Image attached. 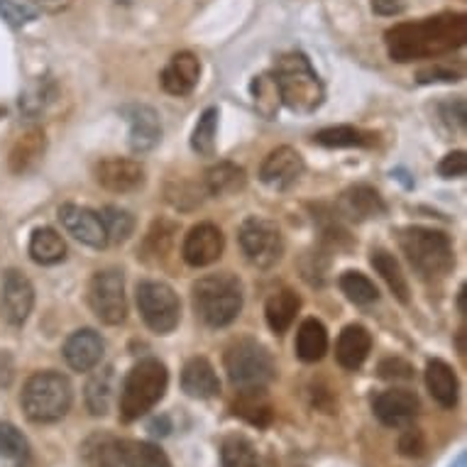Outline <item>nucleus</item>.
Here are the masks:
<instances>
[{
  "label": "nucleus",
  "instance_id": "nucleus-1",
  "mask_svg": "<svg viewBox=\"0 0 467 467\" xmlns=\"http://www.w3.org/2000/svg\"><path fill=\"white\" fill-rule=\"evenodd\" d=\"M467 42L465 13H438L414 23H399L384 32L387 54L399 64L438 59Z\"/></svg>",
  "mask_w": 467,
  "mask_h": 467
},
{
  "label": "nucleus",
  "instance_id": "nucleus-2",
  "mask_svg": "<svg viewBox=\"0 0 467 467\" xmlns=\"http://www.w3.org/2000/svg\"><path fill=\"white\" fill-rule=\"evenodd\" d=\"M279 86V99L291 113L311 115L326 100V86L304 52H284L276 57L272 69Z\"/></svg>",
  "mask_w": 467,
  "mask_h": 467
},
{
  "label": "nucleus",
  "instance_id": "nucleus-3",
  "mask_svg": "<svg viewBox=\"0 0 467 467\" xmlns=\"http://www.w3.org/2000/svg\"><path fill=\"white\" fill-rule=\"evenodd\" d=\"M193 311L208 328H225L243 311V282L230 272L208 275L192 286Z\"/></svg>",
  "mask_w": 467,
  "mask_h": 467
},
{
  "label": "nucleus",
  "instance_id": "nucleus-4",
  "mask_svg": "<svg viewBox=\"0 0 467 467\" xmlns=\"http://www.w3.org/2000/svg\"><path fill=\"white\" fill-rule=\"evenodd\" d=\"M74 404V387L69 377L54 369L35 372L25 382L20 406L32 423H57L69 414Z\"/></svg>",
  "mask_w": 467,
  "mask_h": 467
},
{
  "label": "nucleus",
  "instance_id": "nucleus-5",
  "mask_svg": "<svg viewBox=\"0 0 467 467\" xmlns=\"http://www.w3.org/2000/svg\"><path fill=\"white\" fill-rule=\"evenodd\" d=\"M167 384L169 372L164 362L157 358L135 362L120 389V419L125 423H132L150 414L167 394Z\"/></svg>",
  "mask_w": 467,
  "mask_h": 467
},
{
  "label": "nucleus",
  "instance_id": "nucleus-6",
  "mask_svg": "<svg viewBox=\"0 0 467 467\" xmlns=\"http://www.w3.org/2000/svg\"><path fill=\"white\" fill-rule=\"evenodd\" d=\"M399 245L423 279H441L455 267L451 238L441 230L421 228V225L399 230Z\"/></svg>",
  "mask_w": 467,
  "mask_h": 467
},
{
  "label": "nucleus",
  "instance_id": "nucleus-7",
  "mask_svg": "<svg viewBox=\"0 0 467 467\" xmlns=\"http://www.w3.org/2000/svg\"><path fill=\"white\" fill-rule=\"evenodd\" d=\"M225 372L235 389L267 387L276 375L275 360L267 348L254 337H238L225 350Z\"/></svg>",
  "mask_w": 467,
  "mask_h": 467
},
{
  "label": "nucleus",
  "instance_id": "nucleus-8",
  "mask_svg": "<svg viewBox=\"0 0 467 467\" xmlns=\"http://www.w3.org/2000/svg\"><path fill=\"white\" fill-rule=\"evenodd\" d=\"M140 316L147 323V328L157 336H169L179 326L182 318V304L177 291L164 282H140L135 291Z\"/></svg>",
  "mask_w": 467,
  "mask_h": 467
},
{
  "label": "nucleus",
  "instance_id": "nucleus-9",
  "mask_svg": "<svg viewBox=\"0 0 467 467\" xmlns=\"http://www.w3.org/2000/svg\"><path fill=\"white\" fill-rule=\"evenodd\" d=\"M240 247L254 267L272 269L284 254L282 230L275 221L262 218V215H250L243 221L238 233Z\"/></svg>",
  "mask_w": 467,
  "mask_h": 467
},
{
  "label": "nucleus",
  "instance_id": "nucleus-10",
  "mask_svg": "<svg viewBox=\"0 0 467 467\" xmlns=\"http://www.w3.org/2000/svg\"><path fill=\"white\" fill-rule=\"evenodd\" d=\"M88 304L99 321L106 326H120L128 316L125 276L120 269H100L88 284Z\"/></svg>",
  "mask_w": 467,
  "mask_h": 467
},
{
  "label": "nucleus",
  "instance_id": "nucleus-11",
  "mask_svg": "<svg viewBox=\"0 0 467 467\" xmlns=\"http://www.w3.org/2000/svg\"><path fill=\"white\" fill-rule=\"evenodd\" d=\"M120 115L128 120V145L132 152L145 154L152 152L154 147L161 142V120L160 113L152 106L145 103H130L120 108Z\"/></svg>",
  "mask_w": 467,
  "mask_h": 467
},
{
  "label": "nucleus",
  "instance_id": "nucleus-12",
  "mask_svg": "<svg viewBox=\"0 0 467 467\" xmlns=\"http://www.w3.org/2000/svg\"><path fill=\"white\" fill-rule=\"evenodd\" d=\"M96 182L110 193L138 192L145 184V167L128 157H106L96 164Z\"/></svg>",
  "mask_w": 467,
  "mask_h": 467
},
{
  "label": "nucleus",
  "instance_id": "nucleus-13",
  "mask_svg": "<svg viewBox=\"0 0 467 467\" xmlns=\"http://www.w3.org/2000/svg\"><path fill=\"white\" fill-rule=\"evenodd\" d=\"M223 250H225V238L221 228L213 223H199L184 238L182 257L189 267H208L221 260Z\"/></svg>",
  "mask_w": 467,
  "mask_h": 467
},
{
  "label": "nucleus",
  "instance_id": "nucleus-14",
  "mask_svg": "<svg viewBox=\"0 0 467 467\" xmlns=\"http://www.w3.org/2000/svg\"><path fill=\"white\" fill-rule=\"evenodd\" d=\"M35 306V286L20 269H8L3 275V316L10 326H25Z\"/></svg>",
  "mask_w": 467,
  "mask_h": 467
},
{
  "label": "nucleus",
  "instance_id": "nucleus-15",
  "mask_svg": "<svg viewBox=\"0 0 467 467\" xmlns=\"http://www.w3.org/2000/svg\"><path fill=\"white\" fill-rule=\"evenodd\" d=\"M59 221H62L64 230L69 233L71 238H77L81 245H88L93 250H103L108 245L103 221L91 208L77 206V203H64L59 208Z\"/></svg>",
  "mask_w": 467,
  "mask_h": 467
},
{
  "label": "nucleus",
  "instance_id": "nucleus-16",
  "mask_svg": "<svg viewBox=\"0 0 467 467\" xmlns=\"http://www.w3.org/2000/svg\"><path fill=\"white\" fill-rule=\"evenodd\" d=\"M372 411L387 429H404L419 414V397L411 389H387L375 397Z\"/></svg>",
  "mask_w": 467,
  "mask_h": 467
},
{
  "label": "nucleus",
  "instance_id": "nucleus-17",
  "mask_svg": "<svg viewBox=\"0 0 467 467\" xmlns=\"http://www.w3.org/2000/svg\"><path fill=\"white\" fill-rule=\"evenodd\" d=\"M304 157H301L294 147H276L267 154V160L262 161L260 167V179L262 184H267L269 189H276V192H284L289 189L296 179L304 174Z\"/></svg>",
  "mask_w": 467,
  "mask_h": 467
},
{
  "label": "nucleus",
  "instance_id": "nucleus-18",
  "mask_svg": "<svg viewBox=\"0 0 467 467\" xmlns=\"http://www.w3.org/2000/svg\"><path fill=\"white\" fill-rule=\"evenodd\" d=\"M64 360L74 372H91L100 365L103 353H106V343L103 337L93 328H81L71 333L64 343Z\"/></svg>",
  "mask_w": 467,
  "mask_h": 467
},
{
  "label": "nucleus",
  "instance_id": "nucleus-19",
  "mask_svg": "<svg viewBox=\"0 0 467 467\" xmlns=\"http://www.w3.org/2000/svg\"><path fill=\"white\" fill-rule=\"evenodd\" d=\"M201 78V62L199 57L192 52H179L174 54L169 64L161 71V88L169 93V96H189V93L199 86Z\"/></svg>",
  "mask_w": 467,
  "mask_h": 467
},
{
  "label": "nucleus",
  "instance_id": "nucleus-20",
  "mask_svg": "<svg viewBox=\"0 0 467 467\" xmlns=\"http://www.w3.org/2000/svg\"><path fill=\"white\" fill-rule=\"evenodd\" d=\"M337 213L353 223L369 221V218H379L387 213V203L379 196L377 189L365 184H358L337 199Z\"/></svg>",
  "mask_w": 467,
  "mask_h": 467
},
{
  "label": "nucleus",
  "instance_id": "nucleus-21",
  "mask_svg": "<svg viewBox=\"0 0 467 467\" xmlns=\"http://www.w3.org/2000/svg\"><path fill=\"white\" fill-rule=\"evenodd\" d=\"M230 409H233V414L238 416V419H243V421L254 426V429H267L275 421V406H272V399L265 391V387L238 389Z\"/></svg>",
  "mask_w": 467,
  "mask_h": 467
},
{
  "label": "nucleus",
  "instance_id": "nucleus-22",
  "mask_svg": "<svg viewBox=\"0 0 467 467\" xmlns=\"http://www.w3.org/2000/svg\"><path fill=\"white\" fill-rule=\"evenodd\" d=\"M369 350H372V336H369V330L365 326H360V323H350V326H345L340 337H337V365L353 372V369L365 365Z\"/></svg>",
  "mask_w": 467,
  "mask_h": 467
},
{
  "label": "nucleus",
  "instance_id": "nucleus-23",
  "mask_svg": "<svg viewBox=\"0 0 467 467\" xmlns=\"http://www.w3.org/2000/svg\"><path fill=\"white\" fill-rule=\"evenodd\" d=\"M182 389L192 399H213L221 391V379L206 358H192L182 369Z\"/></svg>",
  "mask_w": 467,
  "mask_h": 467
},
{
  "label": "nucleus",
  "instance_id": "nucleus-24",
  "mask_svg": "<svg viewBox=\"0 0 467 467\" xmlns=\"http://www.w3.org/2000/svg\"><path fill=\"white\" fill-rule=\"evenodd\" d=\"M426 387H429L431 397L436 399L443 409H455L460 384L455 369L448 362L438 360V358L426 362Z\"/></svg>",
  "mask_w": 467,
  "mask_h": 467
},
{
  "label": "nucleus",
  "instance_id": "nucleus-25",
  "mask_svg": "<svg viewBox=\"0 0 467 467\" xmlns=\"http://www.w3.org/2000/svg\"><path fill=\"white\" fill-rule=\"evenodd\" d=\"M47 152V135L42 130H27L25 135L17 138V142L10 150L8 164L13 174H27L32 169H37V164L45 160Z\"/></svg>",
  "mask_w": 467,
  "mask_h": 467
},
{
  "label": "nucleus",
  "instance_id": "nucleus-26",
  "mask_svg": "<svg viewBox=\"0 0 467 467\" xmlns=\"http://www.w3.org/2000/svg\"><path fill=\"white\" fill-rule=\"evenodd\" d=\"M118 458L123 467H171V460L157 443L118 438Z\"/></svg>",
  "mask_w": 467,
  "mask_h": 467
},
{
  "label": "nucleus",
  "instance_id": "nucleus-27",
  "mask_svg": "<svg viewBox=\"0 0 467 467\" xmlns=\"http://www.w3.org/2000/svg\"><path fill=\"white\" fill-rule=\"evenodd\" d=\"M115 397V369L113 365L100 368L99 372H93L91 379L86 382L84 399L86 409L91 416H106L110 411Z\"/></svg>",
  "mask_w": 467,
  "mask_h": 467
},
{
  "label": "nucleus",
  "instance_id": "nucleus-28",
  "mask_svg": "<svg viewBox=\"0 0 467 467\" xmlns=\"http://www.w3.org/2000/svg\"><path fill=\"white\" fill-rule=\"evenodd\" d=\"M326 353H328V330L318 318H306L296 333V358L314 365L321 362Z\"/></svg>",
  "mask_w": 467,
  "mask_h": 467
},
{
  "label": "nucleus",
  "instance_id": "nucleus-29",
  "mask_svg": "<svg viewBox=\"0 0 467 467\" xmlns=\"http://www.w3.org/2000/svg\"><path fill=\"white\" fill-rule=\"evenodd\" d=\"M57 99H59L57 81L52 77H39L25 86V91L20 93V110L27 118H39L57 103Z\"/></svg>",
  "mask_w": 467,
  "mask_h": 467
},
{
  "label": "nucleus",
  "instance_id": "nucleus-30",
  "mask_svg": "<svg viewBox=\"0 0 467 467\" xmlns=\"http://www.w3.org/2000/svg\"><path fill=\"white\" fill-rule=\"evenodd\" d=\"M301 308V299L296 291L282 289L272 294L267 299V306H265V316H267L269 328L275 330L276 336H282L291 328V323L296 318Z\"/></svg>",
  "mask_w": 467,
  "mask_h": 467
},
{
  "label": "nucleus",
  "instance_id": "nucleus-31",
  "mask_svg": "<svg viewBox=\"0 0 467 467\" xmlns=\"http://www.w3.org/2000/svg\"><path fill=\"white\" fill-rule=\"evenodd\" d=\"M247 184L245 169L233 164V161H218L215 167L206 171L203 186L211 196H228V193L243 192Z\"/></svg>",
  "mask_w": 467,
  "mask_h": 467
},
{
  "label": "nucleus",
  "instance_id": "nucleus-32",
  "mask_svg": "<svg viewBox=\"0 0 467 467\" xmlns=\"http://www.w3.org/2000/svg\"><path fill=\"white\" fill-rule=\"evenodd\" d=\"M314 142L330 150H343V147H372L377 145V132L360 130L353 125H333L323 128L314 135Z\"/></svg>",
  "mask_w": 467,
  "mask_h": 467
},
{
  "label": "nucleus",
  "instance_id": "nucleus-33",
  "mask_svg": "<svg viewBox=\"0 0 467 467\" xmlns=\"http://www.w3.org/2000/svg\"><path fill=\"white\" fill-rule=\"evenodd\" d=\"M30 257L42 267L59 265L67 257V243L54 228H37L30 238Z\"/></svg>",
  "mask_w": 467,
  "mask_h": 467
},
{
  "label": "nucleus",
  "instance_id": "nucleus-34",
  "mask_svg": "<svg viewBox=\"0 0 467 467\" xmlns=\"http://www.w3.org/2000/svg\"><path fill=\"white\" fill-rule=\"evenodd\" d=\"M81 465L84 467H123L118 458V438L108 433H93L81 445Z\"/></svg>",
  "mask_w": 467,
  "mask_h": 467
},
{
  "label": "nucleus",
  "instance_id": "nucleus-35",
  "mask_svg": "<svg viewBox=\"0 0 467 467\" xmlns=\"http://www.w3.org/2000/svg\"><path fill=\"white\" fill-rule=\"evenodd\" d=\"M0 460H5L13 467H27L32 460L30 441L17 426L0 421Z\"/></svg>",
  "mask_w": 467,
  "mask_h": 467
},
{
  "label": "nucleus",
  "instance_id": "nucleus-36",
  "mask_svg": "<svg viewBox=\"0 0 467 467\" xmlns=\"http://www.w3.org/2000/svg\"><path fill=\"white\" fill-rule=\"evenodd\" d=\"M369 262H372V267H375L377 275L387 282L391 294H394L401 304H409V282H406V276L404 272H401V265H399L397 257L391 253H387V250H372Z\"/></svg>",
  "mask_w": 467,
  "mask_h": 467
},
{
  "label": "nucleus",
  "instance_id": "nucleus-37",
  "mask_svg": "<svg viewBox=\"0 0 467 467\" xmlns=\"http://www.w3.org/2000/svg\"><path fill=\"white\" fill-rule=\"evenodd\" d=\"M250 96H253L254 110H257L262 118L275 120L276 113H279V108H282V99H279V86H276V78L272 71L253 78V84H250Z\"/></svg>",
  "mask_w": 467,
  "mask_h": 467
},
{
  "label": "nucleus",
  "instance_id": "nucleus-38",
  "mask_svg": "<svg viewBox=\"0 0 467 467\" xmlns=\"http://www.w3.org/2000/svg\"><path fill=\"white\" fill-rule=\"evenodd\" d=\"M223 467H265L254 451L253 441L245 436H228L221 443Z\"/></svg>",
  "mask_w": 467,
  "mask_h": 467
},
{
  "label": "nucleus",
  "instance_id": "nucleus-39",
  "mask_svg": "<svg viewBox=\"0 0 467 467\" xmlns=\"http://www.w3.org/2000/svg\"><path fill=\"white\" fill-rule=\"evenodd\" d=\"M337 284H340L345 296L353 301V304H358V306H369V304H375L379 299V291H377L375 282L369 276L362 275V272H353L350 269V272L340 275V282Z\"/></svg>",
  "mask_w": 467,
  "mask_h": 467
},
{
  "label": "nucleus",
  "instance_id": "nucleus-40",
  "mask_svg": "<svg viewBox=\"0 0 467 467\" xmlns=\"http://www.w3.org/2000/svg\"><path fill=\"white\" fill-rule=\"evenodd\" d=\"M99 215L100 221H103V228H106L108 243H113V245L125 243V240L132 235V230H135V218H132L130 211H125V208L106 206Z\"/></svg>",
  "mask_w": 467,
  "mask_h": 467
},
{
  "label": "nucleus",
  "instance_id": "nucleus-41",
  "mask_svg": "<svg viewBox=\"0 0 467 467\" xmlns=\"http://www.w3.org/2000/svg\"><path fill=\"white\" fill-rule=\"evenodd\" d=\"M218 108H208L199 118V123L193 128L192 147L203 157H211L215 152V132H218Z\"/></svg>",
  "mask_w": 467,
  "mask_h": 467
},
{
  "label": "nucleus",
  "instance_id": "nucleus-42",
  "mask_svg": "<svg viewBox=\"0 0 467 467\" xmlns=\"http://www.w3.org/2000/svg\"><path fill=\"white\" fill-rule=\"evenodd\" d=\"M174 225L167 221H157L150 228V233H147L145 238V253H150L152 257H164V254L171 250V240H174Z\"/></svg>",
  "mask_w": 467,
  "mask_h": 467
},
{
  "label": "nucleus",
  "instance_id": "nucleus-43",
  "mask_svg": "<svg viewBox=\"0 0 467 467\" xmlns=\"http://www.w3.org/2000/svg\"><path fill=\"white\" fill-rule=\"evenodd\" d=\"M0 17L13 27H23L37 20V10L30 8L27 3H17V0H0Z\"/></svg>",
  "mask_w": 467,
  "mask_h": 467
},
{
  "label": "nucleus",
  "instance_id": "nucleus-44",
  "mask_svg": "<svg viewBox=\"0 0 467 467\" xmlns=\"http://www.w3.org/2000/svg\"><path fill=\"white\" fill-rule=\"evenodd\" d=\"M438 115H441V120L448 125V130L451 132H462L465 130V100L462 99H451L443 100L441 106H438Z\"/></svg>",
  "mask_w": 467,
  "mask_h": 467
},
{
  "label": "nucleus",
  "instance_id": "nucleus-45",
  "mask_svg": "<svg viewBox=\"0 0 467 467\" xmlns=\"http://www.w3.org/2000/svg\"><path fill=\"white\" fill-rule=\"evenodd\" d=\"M399 452L404 458H421L426 452V436L421 429L416 426H404L401 436H399Z\"/></svg>",
  "mask_w": 467,
  "mask_h": 467
},
{
  "label": "nucleus",
  "instance_id": "nucleus-46",
  "mask_svg": "<svg viewBox=\"0 0 467 467\" xmlns=\"http://www.w3.org/2000/svg\"><path fill=\"white\" fill-rule=\"evenodd\" d=\"M377 372L387 382H409V379H414V368L401 358H387V360L379 362Z\"/></svg>",
  "mask_w": 467,
  "mask_h": 467
},
{
  "label": "nucleus",
  "instance_id": "nucleus-47",
  "mask_svg": "<svg viewBox=\"0 0 467 467\" xmlns=\"http://www.w3.org/2000/svg\"><path fill=\"white\" fill-rule=\"evenodd\" d=\"M467 171V154L462 150L445 154L441 164H438V174L443 179H462Z\"/></svg>",
  "mask_w": 467,
  "mask_h": 467
},
{
  "label": "nucleus",
  "instance_id": "nucleus-48",
  "mask_svg": "<svg viewBox=\"0 0 467 467\" xmlns=\"http://www.w3.org/2000/svg\"><path fill=\"white\" fill-rule=\"evenodd\" d=\"M433 81H460V71L448 67H429L419 71V84H433Z\"/></svg>",
  "mask_w": 467,
  "mask_h": 467
},
{
  "label": "nucleus",
  "instance_id": "nucleus-49",
  "mask_svg": "<svg viewBox=\"0 0 467 467\" xmlns=\"http://www.w3.org/2000/svg\"><path fill=\"white\" fill-rule=\"evenodd\" d=\"M406 8V0H372V10L382 17H394Z\"/></svg>",
  "mask_w": 467,
  "mask_h": 467
},
{
  "label": "nucleus",
  "instance_id": "nucleus-50",
  "mask_svg": "<svg viewBox=\"0 0 467 467\" xmlns=\"http://www.w3.org/2000/svg\"><path fill=\"white\" fill-rule=\"evenodd\" d=\"M13 377H16V365H13V358L10 353H0V389H8L13 384Z\"/></svg>",
  "mask_w": 467,
  "mask_h": 467
},
{
  "label": "nucleus",
  "instance_id": "nucleus-51",
  "mask_svg": "<svg viewBox=\"0 0 467 467\" xmlns=\"http://www.w3.org/2000/svg\"><path fill=\"white\" fill-rule=\"evenodd\" d=\"M30 3L35 5V8L57 16V13H64V10H69L74 0H30Z\"/></svg>",
  "mask_w": 467,
  "mask_h": 467
},
{
  "label": "nucleus",
  "instance_id": "nucleus-52",
  "mask_svg": "<svg viewBox=\"0 0 467 467\" xmlns=\"http://www.w3.org/2000/svg\"><path fill=\"white\" fill-rule=\"evenodd\" d=\"M147 431L152 433V436H169V431H171V421H169V416H157V419H152L150 421V426H147Z\"/></svg>",
  "mask_w": 467,
  "mask_h": 467
},
{
  "label": "nucleus",
  "instance_id": "nucleus-53",
  "mask_svg": "<svg viewBox=\"0 0 467 467\" xmlns=\"http://www.w3.org/2000/svg\"><path fill=\"white\" fill-rule=\"evenodd\" d=\"M458 353L465 355V326L458 330Z\"/></svg>",
  "mask_w": 467,
  "mask_h": 467
},
{
  "label": "nucleus",
  "instance_id": "nucleus-54",
  "mask_svg": "<svg viewBox=\"0 0 467 467\" xmlns=\"http://www.w3.org/2000/svg\"><path fill=\"white\" fill-rule=\"evenodd\" d=\"M451 467H467V455H465V452H458V458L452 460Z\"/></svg>",
  "mask_w": 467,
  "mask_h": 467
},
{
  "label": "nucleus",
  "instance_id": "nucleus-55",
  "mask_svg": "<svg viewBox=\"0 0 467 467\" xmlns=\"http://www.w3.org/2000/svg\"><path fill=\"white\" fill-rule=\"evenodd\" d=\"M465 286H462V289H460V294H458V308H460V314H465Z\"/></svg>",
  "mask_w": 467,
  "mask_h": 467
}]
</instances>
